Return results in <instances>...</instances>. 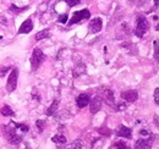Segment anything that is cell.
Listing matches in <instances>:
<instances>
[{
    "instance_id": "18",
    "label": "cell",
    "mask_w": 159,
    "mask_h": 149,
    "mask_svg": "<svg viewBox=\"0 0 159 149\" xmlns=\"http://www.w3.org/2000/svg\"><path fill=\"white\" fill-rule=\"evenodd\" d=\"M0 112H1L2 116H14V115H15V111H14L9 105H4V106L1 108Z\"/></svg>"
},
{
    "instance_id": "3",
    "label": "cell",
    "mask_w": 159,
    "mask_h": 149,
    "mask_svg": "<svg viewBox=\"0 0 159 149\" xmlns=\"http://www.w3.org/2000/svg\"><path fill=\"white\" fill-rule=\"evenodd\" d=\"M149 28V25H148V21L146 17H139L137 20V25H136V29H135V34L137 37L142 38L144 36V33L148 31Z\"/></svg>"
},
{
    "instance_id": "4",
    "label": "cell",
    "mask_w": 159,
    "mask_h": 149,
    "mask_svg": "<svg viewBox=\"0 0 159 149\" xmlns=\"http://www.w3.org/2000/svg\"><path fill=\"white\" fill-rule=\"evenodd\" d=\"M89 17H91V12H89V10H87V9L80 10V11L74 12V15H72L71 20L69 21V25H70V26H71V25H75V23H77V22L82 21V20H88Z\"/></svg>"
},
{
    "instance_id": "28",
    "label": "cell",
    "mask_w": 159,
    "mask_h": 149,
    "mask_svg": "<svg viewBox=\"0 0 159 149\" xmlns=\"http://www.w3.org/2000/svg\"><path fill=\"white\" fill-rule=\"evenodd\" d=\"M153 97H154V102L159 105V87L158 88H156V91H154V95H153Z\"/></svg>"
},
{
    "instance_id": "6",
    "label": "cell",
    "mask_w": 159,
    "mask_h": 149,
    "mask_svg": "<svg viewBox=\"0 0 159 149\" xmlns=\"http://www.w3.org/2000/svg\"><path fill=\"white\" fill-rule=\"evenodd\" d=\"M102 27H103V22H102V19H99V17L93 19L88 25V29H89L91 33H98V32H100Z\"/></svg>"
},
{
    "instance_id": "17",
    "label": "cell",
    "mask_w": 159,
    "mask_h": 149,
    "mask_svg": "<svg viewBox=\"0 0 159 149\" xmlns=\"http://www.w3.org/2000/svg\"><path fill=\"white\" fill-rule=\"evenodd\" d=\"M84 72H86V66L83 64H80L74 69V77H79Z\"/></svg>"
},
{
    "instance_id": "16",
    "label": "cell",
    "mask_w": 159,
    "mask_h": 149,
    "mask_svg": "<svg viewBox=\"0 0 159 149\" xmlns=\"http://www.w3.org/2000/svg\"><path fill=\"white\" fill-rule=\"evenodd\" d=\"M62 149H83V142L81 139H77V141L72 142L71 144H69L67 147H65Z\"/></svg>"
},
{
    "instance_id": "9",
    "label": "cell",
    "mask_w": 159,
    "mask_h": 149,
    "mask_svg": "<svg viewBox=\"0 0 159 149\" xmlns=\"http://www.w3.org/2000/svg\"><path fill=\"white\" fill-rule=\"evenodd\" d=\"M33 29V22H32V20L31 19H27L22 25H21L20 29H19V34H27V33H30L31 31Z\"/></svg>"
},
{
    "instance_id": "11",
    "label": "cell",
    "mask_w": 159,
    "mask_h": 149,
    "mask_svg": "<svg viewBox=\"0 0 159 149\" xmlns=\"http://www.w3.org/2000/svg\"><path fill=\"white\" fill-rule=\"evenodd\" d=\"M89 103H91V112L92 114L99 111L102 108V98L100 97H94L92 99V102H89Z\"/></svg>"
},
{
    "instance_id": "8",
    "label": "cell",
    "mask_w": 159,
    "mask_h": 149,
    "mask_svg": "<svg viewBox=\"0 0 159 149\" xmlns=\"http://www.w3.org/2000/svg\"><path fill=\"white\" fill-rule=\"evenodd\" d=\"M116 136L118 137H124V138H132V131L130 127H126L124 125H120L119 129L116 130Z\"/></svg>"
},
{
    "instance_id": "12",
    "label": "cell",
    "mask_w": 159,
    "mask_h": 149,
    "mask_svg": "<svg viewBox=\"0 0 159 149\" xmlns=\"http://www.w3.org/2000/svg\"><path fill=\"white\" fill-rule=\"evenodd\" d=\"M6 138H7L9 143L12 144V146H19L21 142H22V137H21L20 134H17L16 132H14V133L6 136Z\"/></svg>"
},
{
    "instance_id": "23",
    "label": "cell",
    "mask_w": 159,
    "mask_h": 149,
    "mask_svg": "<svg viewBox=\"0 0 159 149\" xmlns=\"http://www.w3.org/2000/svg\"><path fill=\"white\" fill-rule=\"evenodd\" d=\"M10 9H11V11H14V12H22V11H26V10L28 9V6H25V7H17V6H15V5H11V6H10Z\"/></svg>"
},
{
    "instance_id": "29",
    "label": "cell",
    "mask_w": 159,
    "mask_h": 149,
    "mask_svg": "<svg viewBox=\"0 0 159 149\" xmlns=\"http://www.w3.org/2000/svg\"><path fill=\"white\" fill-rule=\"evenodd\" d=\"M126 109V104H118V110H125Z\"/></svg>"
},
{
    "instance_id": "2",
    "label": "cell",
    "mask_w": 159,
    "mask_h": 149,
    "mask_svg": "<svg viewBox=\"0 0 159 149\" xmlns=\"http://www.w3.org/2000/svg\"><path fill=\"white\" fill-rule=\"evenodd\" d=\"M17 79H19V69H12L11 70V74L7 78V83H6V91L9 93L14 92L17 87Z\"/></svg>"
},
{
    "instance_id": "5",
    "label": "cell",
    "mask_w": 159,
    "mask_h": 149,
    "mask_svg": "<svg viewBox=\"0 0 159 149\" xmlns=\"http://www.w3.org/2000/svg\"><path fill=\"white\" fill-rule=\"evenodd\" d=\"M153 142H154V134H149V138H147V139H144V138L139 139L135 144V149H151Z\"/></svg>"
},
{
    "instance_id": "27",
    "label": "cell",
    "mask_w": 159,
    "mask_h": 149,
    "mask_svg": "<svg viewBox=\"0 0 159 149\" xmlns=\"http://www.w3.org/2000/svg\"><path fill=\"white\" fill-rule=\"evenodd\" d=\"M59 22H60V23H66V22H67V14L60 15V16H59Z\"/></svg>"
},
{
    "instance_id": "22",
    "label": "cell",
    "mask_w": 159,
    "mask_h": 149,
    "mask_svg": "<svg viewBox=\"0 0 159 149\" xmlns=\"http://www.w3.org/2000/svg\"><path fill=\"white\" fill-rule=\"evenodd\" d=\"M114 147H115V149H129V146L125 142H122V141H118L114 144Z\"/></svg>"
},
{
    "instance_id": "31",
    "label": "cell",
    "mask_w": 159,
    "mask_h": 149,
    "mask_svg": "<svg viewBox=\"0 0 159 149\" xmlns=\"http://www.w3.org/2000/svg\"><path fill=\"white\" fill-rule=\"evenodd\" d=\"M156 29H157V31H159V23L157 25V26H156Z\"/></svg>"
},
{
    "instance_id": "21",
    "label": "cell",
    "mask_w": 159,
    "mask_h": 149,
    "mask_svg": "<svg viewBox=\"0 0 159 149\" xmlns=\"http://www.w3.org/2000/svg\"><path fill=\"white\" fill-rule=\"evenodd\" d=\"M12 122V125L15 126V129L16 130H20V131H22V132H28V130H30V127L27 126V125H23V124H17V122H14V121H11Z\"/></svg>"
},
{
    "instance_id": "30",
    "label": "cell",
    "mask_w": 159,
    "mask_h": 149,
    "mask_svg": "<svg viewBox=\"0 0 159 149\" xmlns=\"http://www.w3.org/2000/svg\"><path fill=\"white\" fill-rule=\"evenodd\" d=\"M139 133H141V134H143V136H144V134H148V132H147L146 130H141Z\"/></svg>"
},
{
    "instance_id": "24",
    "label": "cell",
    "mask_w": 159,
    "mask_h": 149,
    "mask_svg": "<svg viewBox=\"0 0 159 149\" xmlns=\"http://www.w3.org/2000/svg\"><path fill=\"white\" fill-rule=\"evenodd\" d=\"M36 125H37V127H38V131L42 132V131L44 130V126H45V122L43 121V120H38L37 122H36Z\"/></svg>"
},
{
    "instance_id": "19",
    "label": "cell",
    "mask_w": 159,
    "mask_h": 149,
    "mask_svg": "<svg viewBox=\"0 0 159 149\" xmlns=\"http://www.w3.org/2000/svg\"><path fill=\"white\" fill-rule=\"evenodd\" d=\"M52 141L54 143H57V144H65L66 143V137H64L62 134H57V136H54L52 138Z\"/></svg>"
},
{
    "instance_id": "26",
    "label": "cell",
    "mask_w": 159,
    "mask_h": 149,
    "mask_svg": "<svg viewBox=\"0 0 159 149\" xmlns=\"http://www.w3.org/2000/svg\"><path fill=\"white\" fill-rule=\"evenodd\" d=\"M10 69H11V67H1V69H0V77H4L5 74L10 71Z\"/></svg>"
},
{
    "instance_id": "20",
    "label": "cell",
    "mask_w": 159,
    "mask_h": 149,
    "mask_svg": "<svg viewBox=\"0 0 159 149\" xmlns=\"http://www.w3.org/2000/svg\"><path fill=\"white\" fill-rule=\"evenodd\" d=\"M153 47H154V59L159 64V39H156L153 42Z\"/></svg>"
},
{
    "instance_id": "25",
    "label": "cell",
    "mask_w": 159,
    "mask_h": 149,
    "mask_svg": "<svg viewBox=\"0 0 159 149\" xmlns=\"http://www.w3.org/2000/svg\"><path fill=\"white\" fill-rule=\"evenodd\" d=\"M64 1H65V2H66V4L69 5V6H71V7L81 2V0H64Z\"/></svg>"
},
{
    "instance_id": "14",
    "label": "cell",
    "mask_w": 159,
    "mask_h": 149,
    "mask_svg": "<svg viewBox=\"0 0 159 149\" xmlns=\"http://www.w3.org/2000/svg\"><path fill=\"white\" fill-rule=\"evenodd\" d=\"M58 106H59V100H54L53 103H52V105L48 108V110H47V115L48 116H53L54 114H55V111L58 110Z\"/></svg>"
},
{
    "instance_id": "1",
    "label": "cell",
    "mask_w": 159,
    "mask_h": 149,
    "mask_svg": "<svg viewBox=\"0 0 159 149\" xmlns=\"http://www.w3.org/2000/svg\"><path fill=\"white\" fill-rule=\"evenodd\" d=\"M44 59H45L44 53L40 50L39 48H34V50L32 53V56H31V66H32L33 71L38 70V67L43 64Z\"/></svg>"
},
{
    "instance_id": "7",
    "label": "cell",
    "mask_w": 159,
    "mask_h": 149,
    "mask_svg": "<svg viewBox=\"0 0 159 149\" xmlns=\"http://www.w3.org/2000/svg\"><path fill=\"white\" fill-rule=\"evenodd\" d=\"M121 98L124 99V100H126V102H129V103H134V102H136L137 100V98H139V94L136 91H132V89H130V91H126V92H121Z\"/></svg>"
},
{
    "instance_id": "10",
    "label": "cell",
    "mask_w": 159,
    "mask_h": 149,
    "mask_svg": "<svg viewBox=\"0 0 159 149\" xmlns=\"http://www.w3.org/2000/svg\"><path fill=\"white\" fill-rule=\"evenodd\" d=\"M89 102H91V98H89V95L86 93H82L80 94L79 97L76 98V104H77V106L79 108H84V106H87L88 104H89Z\"/></svg>"
},
{
    "instance_id": "15",
    "label": "cell",
    "mask_w": 159,
    "mask_h": 149,
    "mask_svg": "<svg viewBox=\"0 0 159 149\" xmlns=\"http://www.w3.org/2000/svg\"><path fill=\"white\" fill-rule=\"evenodd\" d=\"M50 37V32L48 31V29H43V31H40L38 32L36 36H34V39L36 40H42V39H47V38Z\"/></svg>"
},
{
    "instance_id": "13",
    "label": "cell",
    "mask_w": 159,
    "mask_h": 149,
    "mask_svg": "<svg viewBox=\"0 0 159 149\" xmlns=\"http://www.w3.org/2000/svg\"><path fill=\"white\" fill-rule=\"evenodd\" d=\"M104 99H105V102L109 104V105H114V103H115V99H114V93H113V91H110V89H105L104 91Z\"/></svg>"
}]
</instances>
